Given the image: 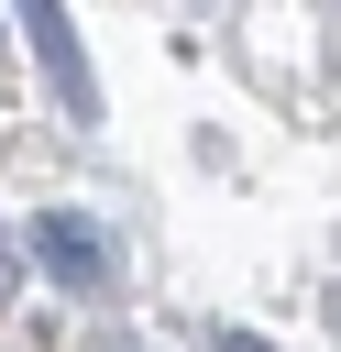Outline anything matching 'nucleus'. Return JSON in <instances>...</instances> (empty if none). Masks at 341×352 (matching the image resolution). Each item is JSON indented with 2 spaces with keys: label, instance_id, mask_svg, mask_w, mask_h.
Listing matches in <instances>:
<instances>
[{
  "label": "nucleus",
  "instance_id": "obj_1",
  "mask_svg": "<svg viewBox=\"0 0 341 352\" xmlns=\"http://www.w3.org/2000/svg\"><path fill=\"white\" fill-rule=\"evenodd\" d=\"M11 11H22V33H33V55H44V77H55V99H66V110H99V77H88V55H77L66 0H11Z\"/></svg>",
  "mask_w": 341,
  "mask_h": 352
},
{
  "label": "nucleus",
  "instance_id": "obj_2",
  "mask_svg": "<svg viewBox=\"0 0 341 352\" xmlns=\"http://www.w3.org/2000/svg\"><path fill=\"white\" fill-rule=\"evenodd\" d=\"M33 264L66 275V286H99V275H110V253H99V231H88L77 209H33Z\"/></svg>",
  "mask_w": 341,
  "mask_h": 352
},
{
  "label": "nucleus",
  "instance_id": "obj_3",
  "mask_svg": "<svg viewBox=\"0 0 341 352\" xmlns=\"http://www.w3.org/2000/svg\"><path fill=\"white\" fill-rule=\"evenodd\" d=\"M0 286H11V242H0Z\"/></svg>",
  "mask_w": 341,
  "mask_h": 352
}]
</instances>
